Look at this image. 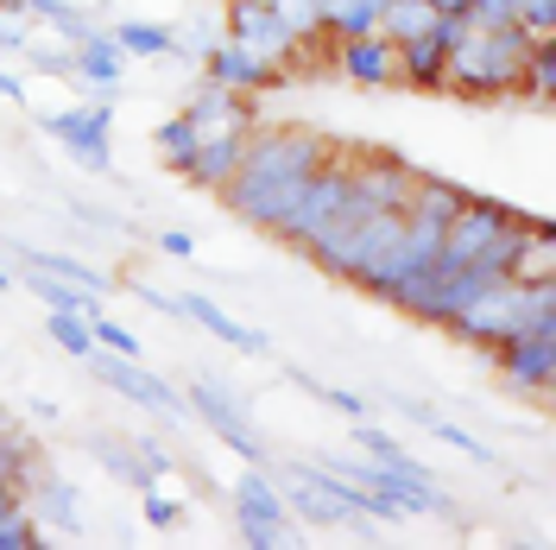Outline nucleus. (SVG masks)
Listing matches in <instances>:
<instances>
[{
	"label": "nucleus",
	"mask_w": 556,
	"mask_h": 550,
	"mask_svg": "<svg viewBox=\"0 0 556 550\" xmlns=\"http://www.w3.org/2000/svg\"><path fill=\"white\" fill-rule=\"evenodd\" d=\"M235 525H241V538L253 550H278V545H291V538H298V532H291V507H285V493L266 482V468H260V462L235 482Z\"/></svg>",
	"instance_id": "39448f33"
},
{
	"label": "nucleus",
	"mask_w": 556,
	"mask_h": 550,
	"mask_svg": "<svg viewBox=\"0 0 556 550\" xmlns=\"http://www.w3.org/2000/svg\"><path fill=\"white\" fill-rule=\"evenodd\" d=\"M336 76L348 83H361V89H386V83H399V45H386L380 33L367 38H336Z\"/></svg>",
	"instance_id": "dca6fc26"
},
{
	"label": "nucleus",
	"mask_w": 556,
	"mask_h": 550,
	"mask_svg": "<svg viewBox=\"0 0 556 550\" xmlns=\"http://www.w3.org/2000/svg\"><path fill=\"white\" fill-rule=\"evenodd\" d=\"M20 51H26L38 70H58V76H70V51H64V45H33V38H26Z\"/></svg>",
	"instance_id": "58836bf2"
},
{
	"label": "nucleus",
	"mask_w": 556,
	"mask_h": 550,
	"mask_svg": "<svg viewBox=\"0 0 556 550\" xmlns=\"http://www.w3.org/2000/svg\"><path fill=\"white\" fill-rule=\"evenodd\" d=\"M443 45L437 38H412V45H399V83H412V89H443Z\"/></svg>",
	"instance_id": "4be33fe9"
},
{
	"label": "nucleus",
	"mask_w": 556,
	"mask_h": 550,
	"mask_svg": "<svg viewBox=\"0 0 556 550\" xmlns=\"http://www.w3.org/2000/svg\"><path fill=\"white\" fill-rule=\"evenodd\" d=\"M20 260L33 266V273H51V278H70V285H83V291H114V278H102L96 266H83V260H70V253H38V247H20Z\"/></svg>",
	"instance_id": "b1692460"
},
{
	"label": "nucleus",
	"mask_w": 556,
	"mask_h": 550,
	"mask_svg": "<svg viewBox=\"0 0 556 550\" xmlns=\"http://www.w3.org/2000/svg\"><path fill=\"white\" fill-rule=\"evenodd\" d=\"M89 367H96V379H102L108 392H121V399L139 405V412H159L165 424H184V417H190V405L177 399L165 379L139 367V354H108V348H89Z\"/></svg>",
	"instance_id": "0eeeda50"
},
{
	"label": "nucleus",
	"mask_w": 556,
	"mask_h": 550,
	"mask_svg": "<svg viewBox=\"0 0 556 550\" xmlns=\"http://www.w3.org/2000/svg\"><path fill=\"white\" fill-rule=\"evenodd\" d=\"M197 64H203V83H215V89H235V96H260V89H278V83H285V70L266 64L260 51L235 45V38H215Z\"/></svg>",
	"instance_id": "4468645a"
},
{
	"label": "nucleus",
	"mask_w": 556,
	"mask_h": 550,
	"mask_svg": "<svg viewBox=\"0 0 556 550\" xmlns=\"http://www.w3.org/2000/svg\"><path fill=\"white\" fill-rule=\"evenodd\" d=\"M513 96L551 108V96H556V38H538V45H531V58H525L519 89H513Z\"/></svg>",
	"instance_id": "5701e85b"
},
{
	"label": "nucleus",
	"mask_w": 556,
	"mask_h": 550,
	"mask_svg": "<svg viewBox=\"0 0 556 550\" xmlns=\"http://www.w3.org/2000/svg\"><path fill=\"white\" fill-rule=\"evenodd\" d=\"M159 159H165L177 177L190 172V159H197V134H190V121H184V114L159 121Z\"/></svg>",
	"instance_id": "cd10ccee"
},
{
	"label": "nucleus",
	"mask_w": 556,
	"mask_h": 550,
	"mask_svg": "<svg viewBox=\"0 0 556 550\" xmlns=\"http://www.w3.org/2000/svg\"><path fill=\"white\" fill-rule=\"evenodd\" d=\"M184 121H190L197 146H203V139H228V134H253V127H260V121H253V102L235 96V89H215V83H203V89L190 96Z\"/></svg>",
	"instance_id": "2eb2a0df"
},
{
	"label": "nucleus",
	"mask_w": 556,
	"mask_h": 550,
	"mask_svg": "<svg viewBox=\"0 0 556 550\" xmlns=\"http://www.w3.org/2000/svg\"><path fill=\"white\" fill-rule=\"evenodd\" d=\"M228 38L247 45V51H260V58L278 64L285 76L304 64V58H316V45H304V38L291 33L273 7H260V0H235V7H228Z\"/></svg>",
	"instance_id": "6e6552de"
},
{
	"label": "nucleus",
	"mask_w": 556,
	"mask_h": 550,
	"mask_svg": "<svg viewBox=\"0 0 556 550\" xmlns=\"http://www.w3.org/2000/svg\"><path fill=\"white\" fill-rule=\"evenodd\" d=\"M519 215L506 203H493V197H462V209L450 215V228H443V247H437V260L443 266H462V260H481L486 241L500 235V228H513Z\"/></svg>",
	"instance_id": "ddd939ff"
},
{
	"label": "nucleus",
	"mask_w": 556,
	"mask_h": 550,
	"mask_svg": "<svg viewBox=\"0 0 556 550\" xmlns=\"http://www.w3.org/2000/svg\"><path fill=\"white\" fill-rule=\"evenodd\" d=\"M134 455L146 462V475H152V482H165V475H177L172 449H165V443H152V437H134Z\"/></svg>",
	"instance_id": "e433bc0d"
},
{
	"label": "nucleus",
	"mask_w": 556,
	"mask_h": 550,
	"mask_svg": "<svg viewBox=\"0 0 556 550\" xmlns=\"http://www.w3.org/2000/svg\"><path fill=\"white\" fill-rule=\"evenodd\" d=\"M493 354H500L506 386H519V392H551V379H556V310L531 316V323H525V336L500 342Z\"/></svg>",
	"instance_id": "9d476101"
},
{
	"label": "nucleus",
	"mask_w": 556,
	"mask_h": 550,
	"mask_svg": "<svg viewBox=\"0 0 556 550\" xmlns=\"http://www.w3.org/2000/svg\"><path fill=\"white\" fill-rule=\"evenodd\" d=\"M51 342L64 348V354H76V361H89V348H96L89 316H76V310H51Z\"/></svg>",
	"instance_id": "7c9ffc66"
},
{
	"label": "nucleus",
	"mask_w": 556,
	"mask_h": 550,
	"mask_svg": "<svg viewBox=\"0 0 556 550\" xmlns=\"http://www.w3.org/2000/svg\"><path fill=\"white\" fill-rule=\"evenodd\" d=\"M139 513H146V525H152V532H172L177 518H184V507H177V500H165L159 487H146V500H139Z\"/></svg>",
	"instance_id": "c9c22d12"
},
{
	"label": "nucleus",
	"mask_w": 556,
	"mask_h": 550,
	"mask_svg": "<svg viewBox=\"0 0 556 550\" xmlns=\"http://www.w3.org/2000/svg\"><path fill=\"white\" fill-rule=\"evenodd\" d=\"M38 513L58 518V532H64V538L83 532V507H76V487H70V482H38Z\"/></svg>",
	"instance_id": "bb28decb"
},
{
	"label": "nucleus",
	"mask_w": 556,
	"mask_h": 550,
	"mask_svg": "<svg viewBox=\"0 0 556 550\" xmlns=\"http://www.w3.org/2000/svg\"><path fill=\"white\" fill-rule=\"evenodd\" d=\"M399 412L412 417V424H424V430H430V417H437L430 405H424V399H399Z\"/></svg>",
	"instance_id": "c03bdc74"
},
{
	"label": "nucleus",
	"mask_w": 556,
	"mask_h": 550,
	"mask_svg": "<svg viewBox=\"0 0 556 550\" xmlns=\"http://www.w3.org/2000/svg\"><path fill=\"white\" fill-rule=\"evenodd\" d=\"M430 7H437V13H462V0H430Z\"/></svg>",
	"instance_id": "a18cd8bd"
},
{
	"label": "nucleus",
	"mask_w": 556,
	"mask_h": 550,
	"mask_svg": "<svg viewBox=\"0 0 556 550\" xmlns=\"http://www.w3.org/2000/svg\"><path fill=\"white\" fill-rule=\"evenodd\" d=\"M531 45H538V38L525 33L519 20H513V26H481V33H468L450 58H443V89L475 96V102H486V96H513L525 58H531Z\"/></svg>",
	"instance_id": "f03ea898"
},
{
	"label": "nucleus",
	"mask_w": 556,
	"mask_h": 550,
	"mask_svg": "<svg viewBox=\"0 0 556 550\" xmlns=\"http://www.w3.org/2000/svg\"><path fill=\"white\" fill-rule=\"evenodd\" d=\"M285 507H291V518H311L316 532H329V525H348V518H361L354 513V487L342 482V475H329V468H291L285 475Z\"/></svg>",
	"instance_id": "9b49d317"
},
{
	"label": "nucleus",
	"mask_w": 556,
	"mask_h": 550,
	"mask_svg": "<svg viewBox=\"0 0 556 550\" xmlns=\"http://www.w3.org/2000/svg\"><path fill=\"white\" fill-rule=\"evenodd\" d=\"M7 285H13V273H0V291H7Z\"/></svg>",
	"instance_id": "49530a36"
},
{
	"label": "nucleus",
	"mask_w": 556,
	"mask_h": 550,
	"mask_svg": "<svg viewBox=\"0 0 556 550\" xmlns=\"http://www.w3.org/2000/svg\"><path fill=\"white\" fill-rule=\"evenodd\" d=\"M506 278H556V235L544 222H525L513 247V273Z\"/></svg>",
	"instance_id": "412c9836"
},
{
	"label": "nucleus",
	"mask_w": 556,
	"mask_h": 550,
	"mask_svg": "<svg viewBox=\"0 0 556 550\" xmlns=\"http://www.w3.org/2000/svg\"><path fill=\"white\" fill-rule=\"evenodd\" d=\"M89 336H96V348H108V354H139V342L114 323V316H102V310H89Z\"/></svg>",
	"instance_id": "f704fd0d"
},
{
	"label": "nucleus",
	"mask_w": 556,
	"mask_h": 550,
	"mask_svg": "<svg viewBox=\"0 0 556 550\" xmlns=\"http://www.w3.org/2000/svg\"><path fill=\"white\" fill-rule=\"evenodd\" d=\"M70 76L89 83L102 102H114V89H121V76H127V58H121L114 33H83L76 38V45H70Z\"/></svg>",
	"instance_id": "f3484780"
},
{
	"label": "nucleus",
	"mask_w": 556,
	"mask_h": 550,
	"mask_svg": "<svg viewBox=\"0 0 556 550\" xmlns=\"http://www.w3.org/2000/svg\"><path fill=\"white\" fill-rule=\"evenodd\" d=\"M304 386H311L316 399H329L336 412H348V417H367V399H361V392H342V386H316V379H304Z\"/></svg>",
	"instance_id": "4c0bfd02"
},
{
	"label": "nucleus",
	"mask_w": 556,
	"mask_h": 550,
	"mask_svg": "<svg viewBox=\"0 0 556 550\" xmlns=\"http://www.w3.org/2000/svg\"><path fill=\"white\" fill-rule=\"evenodd\" d=\"M329 146H336V139H323L316 127H253L235 177L222 184L228 209H235L241 222H253V228H278V215L298 203V190H304L311 172L329 159Z\"/></svg>",
	"instance_id": "f257e3e1"
},
{
	"label": "nucleus",
	"mask_w": 556,
	"mask_h": 550,
	"mask_svg": "<svg viewBox=\"0 0 556 550\" xmlns=\"http://www.w3.org/2000/svg\"><path fill=\"white\" fill-rule=\"evenodd\" d=\"M26 285L45 298V310H76V316H89V310H96V291H83V285H70V278L38 273V278H26Z\"/></svg>",
	"instance_id": "c85d7f7f"
},
{
	"label": "nucleus",
	"mask_w": 556,
	"mask_h": 550,
	"mask_svg": "<svg viewBox=\"0 0 556 550\" xmlns=\"http://www.w3.org/2000/svg\"><path fill=\"white\" fill-rule=\"evenodd\" d=\"M26 13L45 20V26H58L70 45H76L83 33H96V26H89V13H83V7H70V0H26Z\"/></svg>",
	"instance_id": "c756f323"
},
{
	"label": "nucleus",
	"mask_w": 556,
	"mask_h": 550,
	"mask_svg": "<svg viewBox=\"0 0 556 550\" xmlns=\"http://www.w3.org/2000/svg\"><path fill=\"white\" fill-rule=\"evenodd\" d=\"M190 412L203 417L208 430H215L222 443L235 449V455H247V462H266V449H260L253 424H247V405L235 399V392H228V379H222V374L190 379Z\"/></svg>",
	"instance_id": "f8f14e48"
},
{
	"label": "nucleus",
	"mask_w": 556,
	"mask_h": 550,
	"mask_svg": "<svg viewBox=\"0 0 556 550\" xmlns=\"http://www.w3.org/2000/svg\"><path fill=\"white\" fill-rule=\"evenodd\" d=\"M430 437H443L450 449H462V455H475V462H500V455H493V449H486L481 437H468V430H462V424H450V417H430Z\"/></svg>",
	"instance_id": "72a5a7b5"
},
{
	"label": "nucleus",
	"mask_w": 556,
	"mask_h": 550,
	"mask_svg": "<svg viewBox=\"0 0 556 550\" xmlns=\"http://www.w3.org/2000/svg\"><path fill=\"white\" fill-rule=\"evenodd\" d=\"M430 38H437L443 51H455V45L468 38V20H462V13H437V26H430Z\"/></svg>",
	"instance_id": "ea45409f"
},
{
	"label": "nucleus",
	"mask_w": 556,
	"mask_h": 550,
	"mask_svg": "<svg viewBox=\"0 0 556 550\" xmlns=\"http://www.w3.org/2000/svg\"><path fill=\"white\" fill-rule=\"evenodd\" d=\"M260 7H273V13L298 38H304V45H316V38H323V7H316V0H260Z\"/></svg>",
	"instance_id": "2f4dec72"
},
{
	"label": "nucleus",
	"mask_w": 556,
	"mask_h": 550,
	"mask_svg": "<svg viewBox=\"0 0 556 550\" xmlns=\"http://www.w3.org/2000/svg\"><path fill=\"white\" fill-rule=\"evenodd\" d=\"M45 134L64 146L70 159L83 165V172H102L114 177V146H108V127H114V102H89V108H58V114H45L38 121Z\"/></svg>",
	"instance_id": "423d86ee"
},
{
	"label": "nucleus",
	"mask_w": 556,
	"mask_h": 550,
	"mask_svg": "<svg viewBox=\"0 0 556 550\" xmlns=\"http://www.w3.org/2000/svg\"><path fill=\"white\" fill-rule=\"evenodd\" d=\"M354 159H361L354 146H329V159H323V165L311 172V184L298 190V203L278 215V228H273L278 241L304 247V241L316 235V228H323V222H329V215H336V209L348 203V184H354Z\"/></svg>",
	"instance_id": "20e7f679"
},
{
	"label": "nucleus",
	"mask_w": 556,
	"mask_h": 550,
	"mask_svg": "<svg viewBox=\"0 0 556 550\" xmlns=\"http://www.w3.org/2000/svg\"><path fill=\"white\" fill-rule=\"evenodd\" d=\"M89 455L102 462L108 475H121L127 487H139V493L152 487V475H146V462L134 455V443H114V437H89Z\"/></svg>",
	"instance_id": "393cba45"
},
{
	"label": "nucleus",
	"mask_w": 556,
	"mask_h": 550,
	"mask_svg": "<svg viewBox=\"0 0 556 550\" xmlns=\"http://www.w3.org/2000/svg\"><path fill=\"white\" fill-rule=\"evenodd\" d=\"M177 304H184V316H190V323H203L215 342L241 348V354H273V336H266V329H247V323H235L222 304H208V298H197V291H190V298H177Z\"/></svg>",
	"instance_id": "a211bd4d"
},
{
	"label": "nucleus",
	"mask_w": 556,
	"mask_h": 550,
	"mask_svg": "<svg viewBox=\"0 0 556 550\" xmlns=\"http://www.w3.org/2000/svg\"><path fill=\"white\" fill-rule=\"evenodd\" d=\"M33 545H45L33 518L20 513V507H0V550H33Z\"/></svg>",
	"instance_id": "473e14b6"
},
{
	"label": "nucleus",
	"mask_w": 556,
	"mask_h": 550,
	"mask_svg": "<svg viewBox=\"0 0 556 550\" xmlns=\"http://www.w3.org/2000/svg\"><path fill=\"white\" fill-rule=\"evenodd\" d=\"M159 247H165V253H177V260H190V253H197V241H190L184 228H165V235H159Z\"/></svg>",
	"instance_id": "79ce46f5"
},
{
	"label": "nucleus",
	"mask_w": 556,
	"mask_h": 550,
	"mask_svg": "<svg viewBox=\"0 0 556 550\" xmlns=\"http://www.w3.org/2000/svg\"><path fill=\"white\" fill-rule=\"evenodd\" d=\"M114 45H121V58H165L172 51V26L127 20V26H114Z\"/></svg>",
	"instance_id": "a878e982"
},
{
	"label": "nucleus",
	"mask_w": 556,
	"mask_h": 550,
	"mask_svg": "<svg viewBox=\"0 0 556 550\" xmlns=\"http://www.w3.org/2000/svg\"><path fill=\"white\" fill-rule=\"evenodd\" d=\"M430 26H437V7H430V0H386L374 33H380L386 45H412V38H430Z\"/></svg>",
	"instance_id": "aec40b11"
},
{
	"label": "nucleus",
	"mask_w": 556,
	"mask_h": 550,
	"mask_svg": "<svg viewBox=\"0 0 556 550\" xmlns=\"http://www.w3.org/2000/svg\"><path fill=\"white\" fill-rule=\"evenodd\" d=\"M417 172L399 152H361L354 159V184H348V215H374V209H412Z\"/></svg>",
	"instance_id": "1a4fd4ad"
},
{
	"label": "nucleus",
	"mask_w": 556,
	"mask_h": 550,
	"mask_svg": "<svg viewBox=\"0 0 556 550\" xmlns=\"http://www.w3.org/2000/svg\"><path fill=\"white\" fill-rule=\"evenodd\" d=\"M247 139L253 134H228V139H203L197 146V159H190V184H203V190H222L228 177H235V165H241V152H247Z\"/></svg>",
	"instance_id": "6ab92c4d"
},
{
	"label": "nucleus",
	"mask_w": 556,
	"mask_h": 550,
	"mask_svg": "<svg viewBox=\"0 0 556 550\" xmlns=\"http://www.w3.org/2000/svg\"><path fill=\"white\" fill-rule=\"evenodd\" d=\"M544 310H556V278H493L475 304L455 310L450 329L475 348H500L525 336V323L544 316Z\"/></svg>",
	"instance_id": "7ed1b4c3"
},
{
	"label": "nucleus",
	"mask_w": 556,
	"mask_h": 550,
	"mask_svg": "<svg viewBox=\"0 0 556 550\" xmlns=\"http://www.w3.org/2000/svg\"><path fill=\"white\" fill-rule=\"evenodd\" d=\"M0 96H7V102H26V76H13V70L0 64Z\"/></svg>",
	"instance_id": "37998d69"
},
{
	"label": "nucleus",
	"mask_w": 556,
	"mask_h": 550,
	"mask_svg": "<svg viewBox=\"0 0 556 550\" xmlns=\"http://www.w3.org/2000/svg\"><path fill=\"white\" fill-rule=\"evenodd\" d=\"M139 298H146V304L159 310V316H184V304H177V298H165L159 285H139Z\"/></svg>",
	"instance_id": "a19ab883"
}]
</instances>
